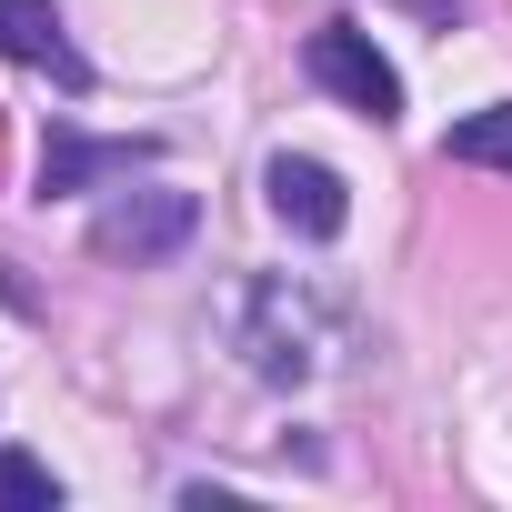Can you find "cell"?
Returning <instances> with one entry per match:
<instances>
[{"label":"cell","mask_w":512,"mask_h":512,"mask_svg":"<svg viewBox=\"0 0 512 512\" xmlns=\"http://www.w3.org/2000/svg\"><path fill=\"white\" fill-rule=\"evenodd\" d=\"M201 231V201L191 191H171V181H151V191H111L101 211H91V251L101 262H171V251Z\"/></svg>","instance_id":"6da1fadb"},{"label":"cell","mask_w":512,"mask_h":512,"mask_svg":"<svg viewBox=\"0 0 512 512\" xmlns=\"http://www.w3.org/2000/svg\"><path fill=\"white\" fill-rule=\"evenodd\" d=\"M302 71L342 101V111H362V121H402V71L372 51V31H352V21H322L312 41H302Z\"/></svg>","instance_id":"7a4b0ae2"},{"label":"cell","mask_w":512,"mask_h":512,"mask_svg":"<svg viewBox=\"0 0 512 512\" xmlns=\"http://www.w3.org/2000/svg\"><path fill=\"white\" fill-rule=\"evenodd\" d=\"M262 191H272V221L302 231V241H342V221H352L342 171L312 161V151H272V161H262Z\"/></svg>","instance_id":"3957f363"},{"label":"cell","mask_w":512,"mask_h":512,"mask_svg":"<svg viewBox=\"0 0 512 512\" xmlns=\"http://www.w3.org/2000/svg\"><path fill=\"white\" fill-rule=\"evenodd\" d=\"M141 161H161V141H141V131H131V141H91V131H71V121H61V131L41 141V201L91 191V181H131Z\"/></svg>","instance_id":"277c9868"},{"label":"cell","mask_w":512,"mask_h":512,"mask_svg":"<svg viewBox=\"0 0 512 512\" xmlns=\"http://www.w3.org/2000/svg\"><path fill=\"white\" fill-rule=\"evenodd\" d=\"M0 61L51 71L61 91H91V61L71 51V31H61V11H51V0H0Z\"/></svg>","instance_id":"5b68a950"},{"label":"cell","mask_w":512,"mask_h":512,"mask_svg":"<svg viewBox=\"0 0 512 512\" xmlns=\"http://www.w3.org/2000/svg\"><path fill=\"white\" fill-rule=\"evenodd\" d=\"M442 161H462V171H512V101L462 111V121L442 131Z\"/></svg>","instance_id":"8992f818"},{"label":"cell","mask_w":512,"mask_h":512,"mask_svg":"<svg viewBox=\"0 0 512 512\" xmlns=\"http://www.w3.org/2000/svg\"><path fill=\"white\" fill-rule=\"evenodd\" d=\"M0 512H61V472L31 452H0Z\"/></svg>","instance_id":"52a82bcc"},{"label":"cell","mask_w":512,"mask_h":512,"mask_svg":"<svg viewBox=\"0 0 512 512\" xmlns=\"http://www.w3.org/2000/svg\"><path fill=\"white\" fill-rule=\"evenodd\" d=\"M402 11H422V21H462V0H402Z\"/></svg>","instance_id":"ba28073f"}]
</instances>
